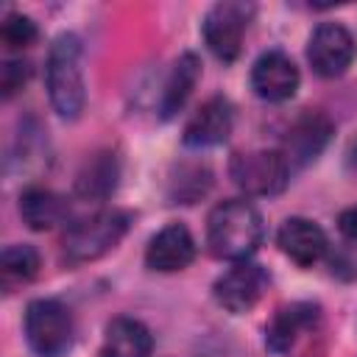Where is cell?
Wrapping results in <instances>:
<instances>
[{"instance_id":"cell-17","label":"cell","mask_w":357,"mask_h":357,"mask_svg":"<svg viewBox=\"0 0 357 357\" xmlns=\"http://www.w3.org/2000/svg\"><path fill=\"white\" fill-rule=\"evenodd\" d=\"M198 78H201V59H198L195 53H184V56L173 64L170 78H167L165 92H162L159 112H162L165 120L176 117V114L184 109V103H187V98L192 95Z\"/></svg>"},{"instance_id":"cell-14","label":"cell","mask_w":357,"mask_h":357,"mask_svg":"<svg viewBox=\"0 0 357 357\" xmlns=\"http://www.w3.org/2000/svg\"><path fill=\"white\" fill-rule=\"evenodd\" d=\"M276 245L298 268H312L329 248L324 229L310 218H287L276 231Z\"/></svg>"},{"instance_id":"cell-1","label":"cell","mask_w":357,"mask_h":357,"mask_svg":"<svg viewBox=\"0 0 357 357\" xmlns=\"http://www.w3.org/2000/svg\"><path fill=\"white\" fill-rule=\"evenodd\" d=\"M265 226L259 209L245 198H229L212 206L206 218V245L209 254L229 262L248 259L262 243Z\"/></svg>"},{"instance_id":"cell-2","label":"cell","mask_w":357,"mask_h":357,"mask_svg":"<svg viewBox=\"0 0 357 357\" xmlns=\"http://www.w3.org/2000/svg\"><path fill=\"white\" fill-rule=\"evenodd\" d=\"M45 81L53 112L64 120L81 117L86 103V84H84V47L75 33H59L53 39L45 61Z\"/></svg>"},{"instance_id":"cell-22","label":"cell","mask_w":357,"mask_h":357,"mask_svg":"<svg viewBox=\"0 0 357 357\" xmlns=\"http://www.w3.org/2000/svg\"><path fill=\"white\" fill-rule=\"evenodd\" d=\"M31 78V64L22 61V59H11L3 64V75H0V89H3V98H11L17 95Z\"/></svg>"},{"instance_id":"cell-21","label":"cell","mask_w":357,"mask_h":357,"mask_svg":"<svg viewBox=\"0 0 357 357\" xmlns=\"http://www.w3.org/2000/svg\"><path fill=\"white\" fill-rule=\"evenodd\" d=\"M39 31H36V22L25 14H8L0 25V39L6 47L11 50H20V47H28L31 42H36Z\"/></svg>"},{"instance_id":"cell-8","label":"cell","mask_w":357,"mask_h":357,"mask_svg":"<svg viewBox=\"0 0 357 357\" xmlns=\"http://www.w3.org/2000/svg\"><path fill=\"white\" fill-rule=\"evenodd\" d=\"M357 56L354 36L340 22H321L307 42V59L321 78L343 75Z\"/></svg>"},{"instance_id":"cell-24","label":"cell","mask_w":357,"mask_h":357,"mask_svg":"<svg viewBox=\"0 0 357 357\" xmlns=\"http://www.w3.org/2000/svg\"><path fill=\"white\" fill-rule=\"evenodd\" d=\"M354 159H357V145H354Z\"/></svg>"},{"instance_id":"cell-5","label":"cell","mask_w":357,"mask_h":357,"mask_svg":"<svg viewBox=\"0 0 357 357\" xmlns=\"http://www.w3.org/2000/svg\"><path fill=\"white\" fill-rule=\"evenodd\" d=\"M251 17H254L251 3H240V0L215 3L201 22V33L212 56H218L220 61H234L243 50V36L248 31Z\"/></svg>"},{"instance_id":"cell-23","label":"cell","mask_w":357,"mask_h":357,"mask_svg":"<svg viewBox=\"0 0 357 357\" xmlns=\"http://www.w3.org/2000/svg\"><path fill=\"white\" fill-rule=\"evenodd\" d=\"M337 229H340V234H343L346 240L357 243V204L340 212V218H337Z\"/></svg>"},{"instance_id":"cell-4","label":"cell","mask_w":357,"mask_h":357,"mask_svg":"<svg viewBox=\"0 0 357 357\" xmlns=\"http://www.w3.org/2000/svg\"><path fill=\"white\" fill-rule=\"evenodd\" d=\"M25 340L39 357H64L75 340L73 312L56 298H33L25 307Z\"/></svg>"},{"instance_id":"cell-20","label":"cell","mask_w":357,"mask_h":357,"mask_svg":"<svg viewBox=\"0 0 357 357\" xmlns=\"http://www.w3.org/2000/svg\"><path fill=\"white\" fill-rule=\"evenodd\" d=\"M209 184H212V173L204 165H181L178 176L173 178L170 198L173 204H192L201 195H206Z\"/></svg>"},{"instance_id":"cell-16","label":"cell","mask_w":357,"mask_h":357,"mask_svg":"<svg viewBox=\"0 0 357 357\" xmlns=\"http://www.w3.org/2000/svg\"><path fill=\"white\" fill-rule=\"evenodd\" d=\"M20 215H22V223L28 229L47 231L64 220L67 204L59 192H53L47 187H28L20 195Z\"/></svg>"},{"instance_id":"cell-11","label":"cell","mask_w":357,"mask_h":357,"mask_svg":"<svg viewBox=\"0 0 357 357\" xmlns=\"http://www.w3.org/2000/svg\"><path fill=\"white\" fill-rule=\"evenodd\" d=\"M301 84L298 67L293 64V59L282 50H268L262 53L254 67H251V89L257 92V98L271 100V103H282L290 100L296 95Z\"/></svg>"},{"instance_id":"cell-18","label":"cell","mask_w":357,"mask_h":357,"mask_svg":"<svg viewBox=\"0 0 357 357\" xmlns=\"http://www.w3.org/2000/svg\"><path fill=\"white\" fill-rule=\"evenodd\" d=\"M117 176H120V167H117L114 153H98V156H92V159L81 167V173H78V178H75V192H78L81 198L103 201L106 195L114 192Z\"/></svg>"},{"instance_id":"cell-3","label":"cell","mask_w":357,"mask_h":357,"mask_svg":"<svg viewBox=\"0 0 357 357\" xmlns=\"http://www.w3.org/2000/svg\"><path fill=\"white\" fill-rule=\"evenodd\" d=\"M131 215L123 209H103L67 226L61 237V257L67 265H84L109 254L128 231Z\"/></svg>"},{"instance_id":"cell-13","label":"cell","mask_w":357,"mask_h":357,"mask_svg":"<svg viewBox=\"0 0 357 357\" xmlns=\"http://www.w3.org/2000/svg\"><path fill=\"white\" fill-rule=\"evenodd\" d=\"M195 254L198 248L190 229L184 223H167L151 237L145 248V265L159 273H176V271H184L195 259Z\"/></svg>"},{"instance_id":"cell-12","label":"cell","mask_w":357,"mask_h":357,"mask_svg":"<svg viewBox=\"0 0 357 357\" xmlns=\"http://www.w3.org/2000/svg\"><path fill=\"white\" fill-rule=\"evenodd\" d=\"M234 128V109L223 95H215L192 112V117L184 126V145L190 148H212L229 139Z\"/></svg>"},{"instance_id":"cell-15","label":"cell","mask_w":357,"mask_h":357,"mask_svg":"<svg viewBox=\"0 0 357 357\" xmlns=\"http://www.w3.org/2000/svg\"><path fill=\"white\" fill-rule=\"evenodd\" d=\"M151 351H153V335L142 321L123 315L106 326L100 357H151Z\"/></svg>"},{"instance_id":"cell-9","label":"cell","mask_w":357,"mask_h":357,"mask_svg":"<svg viewBox=\"0 0 357 357\" xmlns=\"http://www.w3.org/2000/svg\"><path fill=\"white\" fill-rule=\"evenodd\" d=\"M332 131H335L332 120L318 109H307L301 117H296L293 126L287 128L284 139H282V148H279L282 156L287 159L290 170L310 165L326 148Z\"/></svg>"},{"instance_id":"cell-7","label":"cell","mask_w":357,"mask_h":357,"mask_svg":"<svg viewBox=\"0 0 357 357\" xmlns=\"http://www.w3.org/2000/svg\"><path fill=\"white\" fill-rule=\"evenodd\" d=\"M268 282H271V279H268V273H265L262 265L243 259V262H234L229 271H223V273L215 279L212 296H215V301H218L226 312L243 315V312H248V310L257 307V301H259V298L265 296V290H268Z\"/></svg>"},{"instance_id":"cell-10","label":"cell","mask_w":357,"mask_h":357,"mask_svg":"<svg viewBox=\"0 0 357 357\" xmlns=\"http://www.w3.org/2000/svg\"><path fill=\"white\" fill-rule=\"evenodd\" d=\"M321 326V307L312 301H293L273 312L265 326V346L273 354H287L298 346L304 335H312Z\"/></svg>"},{"instance_id":"cell-6","label":"cell","mask_w":357,"mask_h":357,"mask_svg":"<svg viewBox=\"0 0 357 357\" xmlns=\"http://www.w3.org/2000/svg\"><path fill=\"white\" fill-rule=\"evenodd\" d=\"M290 165L282 151H240L231 156L229 176L248 195H279L290 181Z\"/></svg>"},{"instance_id":"cell-19","label":"cell","mask_w":357,"mask_h":357,"mask_svg":"<svg viewBox=\"0 0 357 357\" xmlns=\"http://www.w3.org/2000/svg\"><path fill=\"white\" fill-rule=\"evenodd\" d=\"M39 251L33 245H8L0 257V284L6 293H14L17 287L28 284L39 273Z\"/></svg>"}]
</instances>
